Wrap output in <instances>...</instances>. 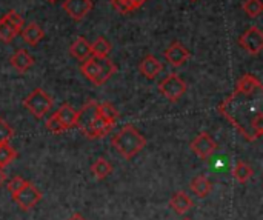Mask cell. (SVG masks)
Returning <instances> with one entry per match:
<instances>
[{
  "label": "cell",
  "mask_w": 263,
  "mask_h": 220,
  "mask_svg": "<svg viewBox=\"0 0 263 220\" xmlns=\"http://www.w3.org/2000/svg\"><path fill=\"white\" fill-rule=\"evenodd\" d=\"M190 56H191L190 54V49H186L180 42H173L165 49V59L174 68H179V66L185 65L188 62Z\"/></svg>",
  "instance_id": "13"
},
{
  "label": "cell",
  "mask_w": 263,
  "mask_h": 220,
  "mask_svg": "<svg viewBox=\"0 0 263 220\" xmlns=\"http://www.w3.org/2000/svg\"><path fill=\"white\" fill-rule=\"evenodd\" d=\"M243 11L247 12L248 17L257 19L263 11L262 0H245L243 2Z\"/></svg>",
  "instance_id": "25"
},
{
  "label": "cell",
  "mask_w": 263,
  "mask_h": 220,
  "mask_svg": "<svg viewBox=\"0 0 263 220\" xmlns=\"http://www.w3.org/2000/svg\"><path fill=\"white\" fill-rule=\"evenodd\" d=\"M63 11L74 20H83L94 8L92 0H65L62 5Z\"/></svg>",
  "instance_id": "12"
},
{
  "label": "cell",
  "mask_w": 263,
  "mask_h": 220,
  "mask_svg": "<svg viewBox=\"0 0 263 220\" xmlns=\"http://www.w3.org/2000/svg\"><path fill=\"white\" fill-rule=\"evenodd\" d=\"M52 99L51 96L43 91L42 88H35L29 96L25 97L23 100V106L35 117V119H42L43 116H46L51 108H52Z\"/></svg>",
  "instance_id": "6"
},
{
  "label": "cell",
  "mask_w": 263,
  "mask_h": 220,
  "mask_svg": "<svg viewBox=\"0 0 263 220\" xmlns=\"http://www.w3.org/2000/svg\"><path fill=\"white\" fill-rule=\"evenodd\" d=\"M17 159V151L9 143H0V168L9 167Z\"/></svg>",
  "instance_id": "24"
},
{
  "label": "cell",
  "mask_w": 263,
  "mask_h": 220,
  "mask_svg": "<svg viewBox=\"0 0 263 220\" xmlns=\"http://www.w3.org/2000/svg\"><path fill=\"white\" fill-rule=\"evenodd\" d=\"M237 42L248 54L259 56L263 49V32L257 26H251L239 37Z\"/></svg>",
  "instance_id": "10"
},
{
  "label": "cell",
  "mask_w": 263,
  "mask_h": 220,
  "mask_svg": "<svg viewBox=\"0 0 263 220\" xmlns=\"http://www.w3.org/2000/svg\"><path fill=\"white\" fill-rule=\"evenodd\" d=\"M109 52H111V43L105 37H97L96 42L91 45V56L94 57L105 59L109 56Z\"/></svg>",
  "instance_id": "23"
},
{
  "label": "cell",
  "mask_w": 263,
  "mask_h": 220,
  "mask_svg": "<svg viewBox=\"0 0 263 220\" xmlns=\"http://www.w3.org/2000/svg\"><path fill=\"white\" fill-rule=\"evenodd\" d=\"M46 2H49V3H55L57 0H46Z\"/></svg>",
  "instance_id": "32"
},
{
  "label": "cell",
  "mask_w": 263,
  "mask_h": 220,
  "mask_svg": "<svg viewBox=\"0 0 263 220\" xmlns=\"http://www.w3.org/2000/svg\"><path fill=\"white\" fill-rule=\"evenodd\" d=\"M262 89V82L253 76V74H243L237 83H236V89L237 93H242V94H251V93H256V91H260Z\"/></svg>",
  "instance_id": "17"
},
{
  "label": "cell",
  "mask_w": 263,
  "mask_h": 220,
  "mask_svg": "<svg viewBox=\"0 0 263 220\" xmlns=\"http://www.w3.org/2000/svg\"><path fill=\"white\" fill-rule=\"evenodd\" d=\"M22 37H23V42L31 45V46H35L43 37H45V32L43 29L35 23V22H31L29 25H26L25 28H22Z\"/></svg>",
  "instance_id": "19"
},
{
  "label": "cell",
  "mask_w": 263,
  "mask_h": 220,
  "mask_svg": "<svg viewBox=\"0 0 263 220\" xmlns=\"http://www.w3.org/2000/svg\"><path fill=\"white\" fill-rule=\"evenodd\" d=\"M12 136H14V130L5 119L0 117V143H9Z\"/></svg>",
  "instance_id": "26"
},
{
  "label": "cell",
  "mask_w": 263,
  "mask_h": 220,
  "mask_svg": "<svg viewBox=\"0 0 263 220\" xmlns=\"http://www.w3.org/2000/svg\"><path fill=\"white\" fill-rule=\"evenodd\" d=\"M129 2H131V6H133V9L136 11L137 8H140V6L143 5L146 0H129Z\"/></svg>",
  "instance_id": "29"
},
{
  "label": "cell",
  "mask_w": 263,
  "mask_h": 220,
  "mask_svg": "<svg viewBox=\"0 0 263 220\" xmlns=\"http://www.w3.org/2000/svg\"><path fill=\"white\" fill-rule=\"evenodd\" d=\"M191 2H197V0H191Z\"/></svg>",
  "instance_id": "33"
},
{
  "label": "cell",
  "mask_w": 263,
  "mask_h": 220,
  "mask_svg": "<svg viewBox=\"0 0 263 220\" xmlns=\"http://www.w3.org/2000/svg\"><path fill=\"white\" fill-rule=\"evenodd\" d=\"M76 119L77 111L69 103H63L54 114L49 116L46 120V128L52 134H62L71 128H76Z\"/></svg>",
  "instance_id": "5"
},
{
  "label": "cell",
  "mask_w": 263,
  "mask_h": 220,
  "mask_svg": "<svg viewBox=\"0 0 263 220\" xmlns=\"http://www.w3.org/2000/svg\"><path fill=\"white\" fill-rule=\"evenodd\" d=\"M183 220H191V219H183Z\"/></svg>",
  "instance_id": "34"
},
{
  "label": "cell",
  "mask_w": 263,
  "mask_h": 220,
  "mask_svg": "<svg viewBox=\"0 0 263 220\" xmlns=\"http://www.w3.org/2000/svg\"><path fill=\"white\" fill-rule=\"evenodd\" d=\"M9 62H11L12 68L17 72H20V74H25L34 65V59H32V56L26 49H17L11 56V60Z\"/></svg>",
  "instance_id": "15"
},
{
  "label": "cell",
  "mask_w": 263,
  "mask_h": 220,
  "mask_svg": "<svg viewBox=\"0 0 263 220\" xmlns=\"http://www.w3.org/2000/svg\"><path fill=\"white\" fill-rule=\"evenodd\" d=\"M91 173L94 174V177H96L97 180H105L108 176H111V173H112V165H111L106 159L99 157V159L91 165Z\"/></svg>",
  "instance_id": "21"
},
{
  "label": "cell",
  "mask_w": 263,
  "mask_h": 220,
  "mask_svg": "<svg viewBox=\"0 0 263 220\" xmlns=\"http://www.w3.org/2000/svg\"><path fill=\"white\" fill-rule=\"evenodd\" d=\"M191 190H193V193L196 194V196H199V197H206L210 193H211V190H213V184H211V180L206 177V176H196L193 180H191Z\"/></svg>",
  "instance_id": "20"
},
{
  "label": "cell",
  "mask_w": 263,
  "mask_h": 220,
  "mask_svg": "<svg viewBox=\"0 0 263 220\" xmlns=\"http://www.w3.org/2000/svg\"><path fill=\"white\" fill-rule=\"evenodd\" d=\"M69 52L74 59H77L79 62L86 60L88 57H91V43L85 39V37H77L74 40V43L69 46Z\"/></svg>",
  "instance_id": "18"
},
{
  "label": "cell",
  "mask_w": 263,
  "mask_h": 220,
  "mask_svg": "<svg viewBox=\"0 0 263 220\" xmlns=\"http://www.w3.org/2000/svg\"><path fill=\"white\" fill-rule=\"evenodd\" d=\"M23 25V19L18 12H15L14 9L8 11L0 19V40L3 43H11L20 34Z\"/></svg>",
  "instance_id": "7"
},
{
  "label": "cell",
  "mask_w": 263,
  "mask_h": 220,
  "mask_svg": "<svg viewBox=\"0 0 263 220\" xmlns=\"http://www.w3.org/2000/svg\"><path fill=\"white\" fill-rule=\"evenodd\" d=\"M170 207H171V210L176 214L183 216V214H186L193 208V200H191V197L185 191H177L170 199Z\"/></svg>",
  "instance_id": "16"
},
{
  "label": "cell",
  "mask_w": 263,
  "mask_h": 220,
  "mask_svg": "<svg viewBox=\"0 0 263 220\" xmlns=\"http://www.w3.org/2000/svg\"><path fill=\"white\" fill-rule=\"evenodd\" d=\"M5 180H6V173H5L3 168H0V187L5 184Z\"/></svg>",
  "instance_id": "30"
},
{
  "label": "cell",
  "mask_w": 263,
  "mask_h": 220,
  "mask_svg": "<svg viewBox=\"0 0 263 220\" xmlns=\"http://www.w3.org/2000/svg\"><path fill=\"white\" fill-rule=\"evenodd\" d=\"M12 196V200L20 207V210L23 211H29L32 210L40 200H42V193L40 190L31 184V182H26V185L23 188H20L17 193L11 194Z\"/></svg>",
  "instance_id": "9"
},
{
  "label": "cell",
  "mask_w": 263,
  "mask_h": 220,
  "mask_svg": "<svg viewBox=\"0 0 263 220\" xmlns=\"http://www.w3.org/2000/svg\"><path fill=\"white\" fill-rule=\"evenodd\" d=\"M220 113L225 111H236L240 109V113H234L233 116L227 117L248 140H256L262 136L263 133V113H262V89L251 93V94H242L234 91L230 97H227L220 106Z\"/></svg>",
  "instance_id": "1"
},
{
  "label": "cell",
  "mask_w": 263,
  "mask_h": 220,
  "mask_svg": "<svg viewBox=\"0 0 263 220\" xmlns=\"http://www.w3.org/2000/svg\"><path fill=\"white\" fill-rule=\"evenodd\" d=\"M117 117L119 114L111 103L91 100L85 103L80 111H77L76 128H79L89 140L102 139L111 133Z\"/></svg>",
  "instance_id": "2"
},
{
  "label": "cell",
  "mask_w": 263,
  "mask_h": 220,
  "mask_svg": "<svg viewBox=\"0 0 263 220\" xmlns=\"http://www.w3.org/2000/svg\"><path fill=\"white\" fill-rule=\"evenodd\" d=\"M111 3L116 8V11H119L120 14H128V12L134 11L129 0H111Z\"/></svg>",
  "instance_id": "28"
},
{
  "label": "cell",
  "mask_w": 263,
  "mask_h": 220,
  "mask_svg": "<svg viewBox=\"0 0 263 220\" xmlns=\"http://www.w3.org/2000/svg\"><path fill=\"white\" fill-rule=\"evenodd\" d=\"M190 148L197 157H200L202 160H206L216 153L217 143L208 133H200L193 139V142L190 143Z\"/></svg>",
  "instance_id": "11"
},
{
  "label": "cell",
  "mask_w": 263,
  "mask_h": 220,
  "mask_svg": "<svg viewBox=\"0 0 263 220\" xmlns=\"http://www.w3.org/2000/svg\"><path fill=\"white\" fill-rule=\"evenodd\" d=\"M253 174H254V170H253L247 162H243V160H239V162L234 165V168H233V176H234V179H236L237 182H240V184L248 182V180L253 177Z\"/></svg>",
  "instance_id": "22"
},
{
  "label": "cell",
  "mask_w": 263,
  "mask_h": 220,
  "mask_svg": "<svg viewBox=\"0 0 263 220\" xmlns=\"http://www.w3.org/2000/svg\"><path fill=\"white\" fill-rule=\"evenodd\" d=\"M159 91L162 96H165V99H168L170 102H177L185 93H186V83L185 80L179 76L171 72L168 77H165L160 85H159Z\"/></svg>",
  "instance_id": "8"
},
{
  "label": "cell",
  "mask_w": 263,
  "mask_h": 220,
  "mask_svg": "<svg viewBox=\"0 0 263 220\" xmlns=\"http://www.w3.org/2000/svg\"><path fill=\"white\" fill-rule=\"evenodd\" d=\"M111 145H112V148L117 150V153L122 157L129 160L146 146V139L133 125H125L119 133H116L112 136Z\"/></svg>",
  "instance_id": "3"
},
{
  "label": "cell",
  "mask_w": 263,
  "mask_h": 220,
  "mask_svg": "<svg viewBox=\"0 0 263 220\" xmlns=\"http://www.w3.org/2000/svg\"><path fill=\"white\" fill-rule=\"evenodd\" d=\"M80 71L92 85L102 86L103 83H106L112 77V74H116L117 65L108 57L100 59V57L91 56V57H88L86 60L82 62Z\"/></svg>",
  "instance_id": "4"
},
{
  "label": "cell",
  "mask_w": 263,
  "mask_h": 220,
  "mask_svg": "<svg viewBox=\"0 0 263 220\" xmlns=\"http://www.w3.org/2000/svg\"><path fill=\"white\" fill-rule=\"evenodd\" d=\"M68 220H85V217L82 216V214H79V213H76V214H72L71 217Z\"/></svg>",
  "instance_id": "31"
},
{
  "label": "cell",
  "mask_w": 263,
  "mask_h": 220,
  "mask_svg": "<svg viewBox=\"0 0 263 220\" xmlns=\"http://www.w3.org/2000/svg\"><path fill=\"white\" fill-rule=\"evenodd\" d=\"M26 182L28 180H25L23 177H20V176H14L9 182H8V191L11 193V194H14V193H17L20 188H23L25 185H26Z\"/></svg>",
  "instance_id": "27"
},
{
  "label": "cell",
  "mask_w": 263,
  "mask_h": 220,
  "mask_svg": "<svg viewBox=\"0 0 263 220\" xmlns=\"http://www.w3.org/2000/svg\"><path fill=\"white\" fill-rule=\"evenodd\" d=\"M162 63L159 62V59L157 57H154V56H145L142 60H140V63H139V71H140V74L145 77V79H148V80H153V79H156L159 74H160V71H162Z\"/></svg>",
  "instance_id": "14"
}]
</instances>
